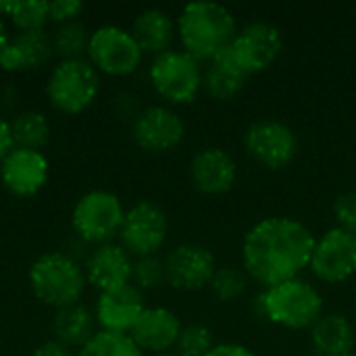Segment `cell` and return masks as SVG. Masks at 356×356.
I'll list each match as a JSON object with an SVG mask.
<instances>
[{"instance_id":"obj_32","label":"cell","mask_w":356,"mask_h":356,"mask_svg":"<svg viewBox=\"0 0 356 356\" xmlns=\"http://www.w3.org/2000/svg\"><path fill=\"white\" fill-rule=\"evenodd\" d=\"M334 219L338 229L356 236V192H344L336 198Z\"/></svg>"},{"instance_id":"obj_24","label":"cell","mask_w":356,"mask_h":356,"mask_svg":"<svg viewBox=\"0 0 356 356\" xmlns=\"http://www.w3.org/2000/svg\"><path fill=\"white\" fill-rule=\"evenodd\" d=\"M10 121L13 142L19 148L42 150L50 140V121L38 108H25L17 113Z\"/></svg>"},{"instance_id":"obj_16","label":"cell","mask_w":356,"mask_h":356,"mask_svg":"<svg viewBox=\"0 0 356 356\" xmlns=\"http://www.w3.org/2000/svg\"><path fill=\"white\" fill-rule=\"evenodd\" d=\"M144 309V292H140L134 284H127L117 290L100 292L96 298L94 315L100 330L129 336Z\"/></svg>"},{"instance_id":"obj_15","label":"cell","mask_w":356,"mask_h":356,"mask_svg":"<svg viewBox=\"0 0 356 356\" xmlns=\"http://www.w3.org/2000/svg\"><path fill=\"white\" fill-rule=\"evenodd\" d=\"M50 163L42 150L15 146L0 161V181L13 196H35L48 181Z\"/></svg>"},{"instance_id":"obj_7","label":"cell","mask_w":356,"mask_h":356,"mask_svg":"<svg viewBox=\"0 0 356 356\" xmlns=\"http://www.w3.org/2000/svg\"><path fill=\"white\" fill-rule=\"evenodd\" d=\"M148 75L161 98L173 104H188L194 102L202 90L204 69L188 52L171 48L152 58Z\"/></svg>"},{"instance_id":"obj_1","label":"cell","mask_w":356,"mask_h":356,"mask_svg":"<svg viewBox=\"0 0 356 356\" xmlns=\"http://www.w3.org/2000/svg\"><path fill=\"white\" fill-rule=\"evenodd\" d=\"M315 236L290 217H267L254 223L242 242V267L265 290L298 280L311 265Z\"/></svg>"},{"instance_id":"obj_10","label":"cell","mask_w":356,"mask_h":356,"mask_svg":"<svg viewBox=\"0 0 356 356\" xmlns=\"http://www.w3.org/2000/svg\"><path fill=\"white\" fill-rule=\"evenodd\" d=\"M244 148L252 161L277 171L296 159L298 138L290 125L275 119H261L246 129Z\"/></svg>"},{"instance_id":"obj_31","label":"cell","mask_w":356,"mask_h":356,"mask_svg":"<svg viewBox=\"0 0 356 356\" xmlns=\"http://www.w3.org/2000/svg\"><path fill=\"white\" fill-rule=\"evenodd\" d=\"M213 334L204 325H186L181 327V334L177 338V355L181 356H207L213 350Z\"/></svg>"},{"instance_id":"obj_11","label":"cell","mask_w":356,"mask_h":356,"mask_svg":"<svg viewBox=\"0 0 356 356\" xmlns=\"http://www.w3.org/2000/svg\"><path fill=\"white\" fill-rule=\"evenodd\" d=\"M282 48V31L271 23L257 21L242 27L227 50L234 56V60L242 67V71L250 77L254 73L269 69L277 60Z\"/></svg>"},{"instance_id":"obj_2","label":"cell","mask_w":356,"mask_h":356,"mask_svg":"<svg viewBox=\"0 0 356 356\" xmlns=\"http://www.w3.org/2000/svg\"><path fill=\"white\" fill-rule=\"evenodd\" d=\"M238 23L232 10L219 2H190L177 17V35L181 50L198 63H211L225 52L238 35Z\"/></svg>"},{"instance_id":"obj_18","label":"cell","mask_w":356,"mask_h":356,"mask_svg":"<svg viewBox=\"0 0 356 356\" xmlns=\"http://www.w3.org/2000/svg\"><path fill=\"white\" fill-rule=\"evenodd\" d=\"M238 165L223 148H202L190 163V179L194 188L207 196H219L234 188Z\"/></svg>"},{"instance_id":"obj_17","label":"cell","mask_w":356,"mask_h":356,"mask_svg":"<svg viewBox=\"0 0 356 356\" xmlns=\"http://www.w3.org/2000/svg\"><path fill=\"white\" fill-rule=\"evenodd\" d=\"M131 254L121 244L108 242L96 246L90 252L83 271L88 284H92L98 292H108L131 284Z\"/></svg>"},{"instance_id":"obj_25","label":"cell","mask_w":356,"mask_h":356,"mask_svg":"<svg viewBox=\"0 0 356 356\" xmlns=\"http://www.w3.org/2000/svg\"><path fill=\"white\" fill-rule=\"evenodd\" d=\"M92 31L86 27L83 21H69L63 25H56L52 31V46L58 60L67 58H88V46H90Z\"/></svg>"},{"instance_id":"obj_38","label":"cell","mask_w":356,"mask_h":356,"mask_svg":"<svg viewBox=\"0 0 356 356\" xmlns=\"http://www.w3.org/2000/svg\"><path fill=\"white\" fill-rule=\"evenodd\" d=\"M152 356H181V355H177V353H163V355H152Z\"/></svg>"},{"instance_id":"obj_33","label":"cell","mask_w":356,"mask_h":356,"mask_svg":"<svg viewBox=\"0 0 356 356\" xmlns=\"http://www.w3.org/2000/svg\"><path fill=\"white\" fill-rule=\"evenodd\" d=\"M81 13H83V2L79 0H50L48 2V17L56 25L77 21Z\"/></svg>"},{"instance_id":"obj_21","label":"cell","mask_w":356,"mask_h":356,"mask_svg":"<svg viewBox=\"0 0 356 356\" xmlns=\"http://www.w3.org/2000/svg\"><path fill=\"white\" fill-rule=\"evenodd\" d=\"M311 342L317 356H346L356 348L355 327L344 315H321L311 327Z\"/></svg>"},{"instance_id":"obj_27","label":"cell","mask_w":356,"mask_h":356,"mask_svg":"<svg viewBox=\"0 0 356 356\" xmlns=\"http://www.w3.org/2000/svg\"><path fill=\"white\" fill-rule=\"evenodd\" d=\"M77 356H144L127 334H113L98 330L79 350Z\"/></svg>"},{"instance_id":"obj_8","label":"cell","mask_w":356,"mask_h":356,"mask_svg":"<svg viewBox=\"0 0 356 356\" xmlns=\"http://www.w3.org/2000/svg\"><path fill=\"white\" fill-rule=\"evenodd\" d=\"M142 56L144 52L140 50L129 29L113 23H104L92 29L88 60L98 69V73L117 77L129 75L140 67Z\"/></svg>"},{"instance_id":"obj_13","label":"cell","mask_w":356,"mask_h":356,"mask_svg":"<svg viewBox=\"0 0 356 356\" xmlns=\"http://www.w3.org/2000/svg\"><path fill=\"white\" fill-rule=\"evenodd\" d=\"M131 136L136 144L148 152H167L181 144L186 136V123L173 108L152 104L140 108V113L134 117Z\"/></svg>"},{"instance_id":"obj_3","label":"cell","mask_w":356,"mask_h":356,"mask_svg":"<svg viewBox=\"0 0 356 356\" xmlns=\"http://www.w3.org/2000/svg\"><path fill=\"white\" fill-rule=\"evenodd\" d=\"M27 280L31 294L42 305L56 311L77 305L88 286L83 267L73 257L58 250L40 254L31 263Z\"/></svg>"},{"instance_id":"obj_39","label":"cell","mask_w":356,"mask_h":356,"mask_svg":"<svg viewBox=\"0 0 356 356\" xmlns=\"http://www.w3.org/2000/svg\"><path fill=\"white\" fill-rule=\"evenodd\" d=\"M346 356H356V353H350V355H346Z\"/></svg>"},{"instance_id":"obj_35","label":"cell","mask_w":356,"mask_h":356,"mask_svg":"<svg viewBox=\"0 0 356 356\" xmlns=\"http://www.w3.org/2000/svg\"><path fill=\"white\" fill-rule=\"evenodd\" d=\"M207 356H257L250 348L242 346V344H215L213 350L209 353Z\"/></svg>"},{"instance_id":"obj_23","label":"cell","mask_w":356,"mask_h":356,"mask_svg":"<svg viewBox=\"0 0 356 356\" xmlns=\"http://www.w3.org/2000/svg\"><path fill=\"white\" fill-rule=\"evenodd\" d=\"M246 79L248 75L234 60L229 50H225L207 65L202 77V90H207V94L215 100H232L242 92Z\"/></svg>"},{"instance_id":"obj_20","label":"cell","mask_w":356,"mask_h":356,"mask_svg":"<svg viewBox=\"0 0 356 356\" xmlns=\"http://www.w3.org/2000/svg\"><path fill=\"white\" fill-rule=\"evenodd\" d=\"M129 31L144 54L159 56L171 50L173 38L177 33V23L163 8H144L136 15Z\"/></svg>"},{"instance_id":"obj_4","label":"cell","mask_w":356,"mask_h":356,"mask_svg":"<svg viewBox=\"0 0 356 356\" xmlns=\"http://www.w3.org/2000/svg\"><path fill=\"white\" fill-rule=\"evenodd\" d=\"M263 315L286 330H311L323 315V298L319 290L307 282L292 280L273 288H267L261 296Z\"/></svg>"},{"instance_id":"obj_29","label":"cell","mask_w":356,"mask_h":356,"mask_svg":"<svg viewBox=\"0 0 356 356\" xmlns=\"http://www.w3.org/2000/svg\"><path fill=\"white\" fill-rule=\"evenodd\" d=\"M8 19L19 31L46 29V23L50 21L48 0H17L15 10Z\"/></svg>"},{"instance_id":"obj_9","label":"cell","mask_w":356,"mask_h":356,"mask_svg":"<svg viewBox=\"0 0 356 356\" xmlns=\"http://www.w3.org/2000/svg\"><path fill=\"white\" fill-rule=\"evenodd\" d=\"M169 234V217L152 200H140L125 211V219L119 232L121 246L131 259L152 257L165 246Z\"/></svg>"},{"instance_id":"obj_28","label":"cell","mask_w":356,"mask_h":356,"mask_svg":"<svg viewBox=\"0 0 356 356\" xmlns=\"http://www.w3.org/2000/svg\"><path fill=\"white\" fill-rule=\"evenodd\" d=\"M209 288H211V292L215 294L217 300L234 302V300H238L246 292V288H248V273L244 269L234 267V265L217 267Z\"/></svg>"},{"instance_id":"obj_22","label":"cell","mask_w":356,"mask_h":356,"mask_svg":"<svg viewBox=\"0 0 356 356\" xmlns=\"http://www.w3.org/2000/svg\"><path fill=\"white\" fill-rule=\"evenodd\" d=\"M96 315L90 307L77 302L65 309H58L52 319V334L54 340L69 346V348H81L98 330Z\"/></svg>"},{"instance_id":"obj_37","label":"cell","mask_w":356,"mask_h":356,"mask_svg":"<svg viewBox=\"0 0 356 356\" xmlns=\"http://www.w3.org/2000/svg\"><path fill=\"white\" fill-rule=\"evenodd\" d=\"M8 40H10L8 29H6V25H4V21H2V17H0V54H2L4 46L8 44Z\"/></svg>"},{"instance_id":"obj_40","label":"cell","mask_w":356,"mask_h":356,"mask_svg":"<svg viewBox=\"0 0 356 356\" xmlns=\"http://www.w3.org/2000/svg\"><path fill=\"white\" fill-rule=\"evenodd\" d=\"M313 356H317V355H313Z\"/></svg>"},{"instance_id":"obj_5","label":"cell","mask_w":356,"mask_h":356,"mask_svg":"<svg viewBox=\"0 0 356 356\" xmlns=\"http://www.w3.org/2000/svg\"><path fill=\"white\" fill-rule=\"evenodd\" d=\"M100 92V73L88 58L58 60L46 81L50 104L65 113L77 115L86 111Z\"/></svg>"},{"instance_id":"obj_6","label":"cell","mask_w":356,"mask_h":356,"mask_svg":"<svg viewBox=\"0 0 356 356\" xmlns=\"http://www.w3.org/2000/svg\"><path fill=\"white\" fill-rule=\"evenodd\" d=\"M125 211L127 209L115 192L102 188L88 190L73 204L71 225L81 240L96 246L108 244L115 236H119Z\"/></svg>"},{"instance_id":"obj_14","label":"cell","mask_w":356,"mask_h":356,"mask_svg":"<svg viewBox=\"0 0 356 356\" xmlns=\"http://www.w3.org/2000/svg\"><path fill=\"white\" fill-rule=\"evenodd\" d=\"M163 261L167 284L184 292L207 288L217 271L213 252L202 244H179Z\"/></svg>"},{"instance_id":"obj_26","label":"cell","mask_w":356,"mask_h":356,"mask_svg":"<svg viewBox=\"0 0 356 356\" xmlns=\"http://www.w3.org/2000/svg\"><path fill=\"white\" fill-rule=\"evenodd\" d=\"M10 40H13L19 56H21L23 71L25 69H38V67H42L54 54L52 33H48L46 29L17 31L15 35H10Z\"/></svg>"},{"instance_id":"obj_36","label":"cell","mask_w":356,"mask_h":356,"mask_svg":"<svg viewBox=\"0 0 356 356\" xmlns=\"http://www.w3.org/2000/svg\"><path fill=\"white\" fill-rule=\"evenodd\" d=\"M15 148L13 142V131H10V121L0 115V161Z\"/></svg>"},{"instance_id":"obj_30","label":"cell","mask_w":356,"mask_h":356,"mask_svg":"<svg viewBox=\"0 0 356 356\" xmlns=\"http://www.w3.org/2000/svg\"><path fill=\"white\" fill-rule=\"evenodd\" d=\"M165 282H167V275H165V261H163L159 254L134 259L131 284H134L140 292H144V290H156V288L163 286Z\"/></svg>"},{"instance_id":"obj_19","label":"cell","mask_w":356,"mask_h":356,"mask_svg":"<svg viewBox=\"0 0 356 356\" xmlns=\"http://www.w3.org/2000/svg\"><path fill=\"white\" fill-rule=\"evenodd\" d=\"M181 327L184 325L173 311L165 307H146L129 336L142 353L163 355L177 346Z\"/></svg>"},{"instance_id":"obj_34","label":"cell","mask_w":356,"mask_h":356,"mask_svg":"<svg viewBox=\"0 0 356 356\" xmlns=\"http://www.w3.org/2000/svg\"><path fill=\"white\" fill-rule=\"evenodd\" d=\"M31 356H77V353L56 340H48V342H42Z\"/></svg>"},{"instance_id":"obj_12","label":"cell","mask_w":356,"mask_h":356,"mask_svg":"<svg viewBox=\"0 0 356 356\" xmlns=\"http://www.w3.org/2000/svg\"><path fill=\"white\" fill-rule=\"evenodd\" d=\"M311 271L325 284H342L356 273V236L338 227L327 229L315 240Z\"/></svg>"}]
</instances>
